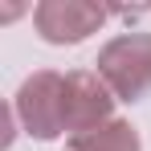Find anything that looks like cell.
Wrapping results in <instances>:
<instances>
[{
  "label": "cell",
  "instance_id": "6da1fadb",
  "mask_svg": "<svg viewBox=\"0 0 151 151\" xmlns=\"http://www.w3.org/2000/svg\"><path fill=\"white\" fill-rule=\"evenodd\" d=\"M94 74L110 86L119 102H139L151 94V33H119L98 49Z\"/></svg>",
  "mask_w": 151,
  "mask_h": 151
},
{
  "label": "cell",
  "instance_id": "3957f363",
  "mask_svg": "<svg viewBox=\"0 0 151 151\" xmlns=\"http://www.w3.org/2000/svg\"><path fill=\"white\" fill-rule=\"evenodd\" d=\"M110 17V8L90 4V0H41L33 8V25L41 33V41L49 45H78L90 33H98Z\"/></svg>",
  "mask_w": 151,
  "mask_h": 151
},
{
  "label": "cell",
  "instance_id": "277c9868",
  "mask_svg": "<svg viewBox=\"0 0 151 151\" xmlns=\"http://www.w3.org/2000/svg\"><path fill=\"white\" fill-rule=\"evenodd\" d=\"M114 94L94 70H70L65 74V131L86 135L114 123Z\"/></svg>",
  "mask_w": 151,
  "mask_h": 151
},
{
  "label": "cell",
  "instance_id": "5b68a950",
  "mask_svg": "<svg viewBox=\"0 0 151 151\" xmlns=\"http://www.w3.org/2000/svg\"><path fill=\"white\" fill-rule=\"evenodd\" d=\"M70 147L74 151H143V143H139V131L127 123V119H114V123L98 127V131L74 135Z\"/></svg>",
  "mask_w": 151,
  "mask_h": 151
},
{
  "label": "cell",
  "instance_id": "8992f818",
  "mask_svg": "<svg viewBox=\"0 0 151 151\" xmlns=\"http://www.w3.org/2000/svg\"><path fill=\"white\" fill-rule=\"evenodd\" d=\"M21 12H25V8H21V4H8V8H4V12H0V21H17V17H21Z\"/></svg>",
  "mask_w": 151,
  "mask_h": 151
},
{
  "label": "cell",
  "instance_id": "52a82bcc",
  "mask_svg": "<svg viewBox=\"0 0 151 151\" xmlns=\"http://www.w3.org/2000/svg\"><path fill=\"white\" fill-rule=\"evenodd\" d=\"M65 151H74V147H65Z\"/></svg>",
  "mask_w": 151,
  "mask_h": 151
},
{
  "label": "cell",
  "instance_id": "7a4b0ae2",
  "mask_svg": "<svg viewBox=\"0 0 151 151\" xmlns=\"http://www.w3.org/2000/svg\"><path fill=\"white\" fill-rule=\"evenodd\" d=\"M12 110L33 139H57L65 131V74L37 70L21 82Z\"/></svg>",
  "mask_w": 151,
  "mask_h": 151
}]
</instances>
